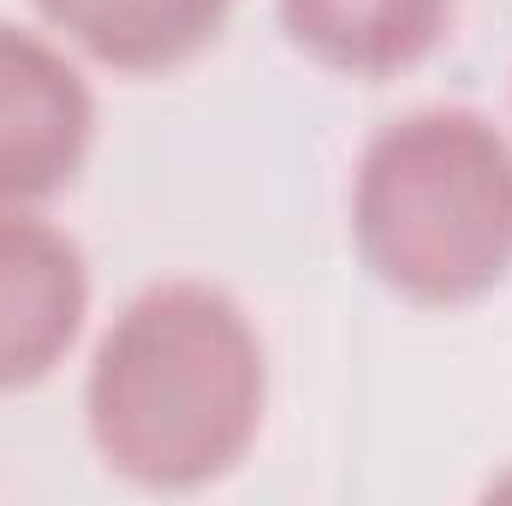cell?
Instances as JSON below:
<instances>
[{
    "mask_svg": "<svg viewBox=\"0 0 512 506\" xmlns=\"http://www.w3.org/2000/svg\"><path fill=\"white\" fill-rule=\"evenodd\" d=\"M268 358L245 304L209 280H155L108 322L84 429L96 459L137 489L185 495L233 477L262 435Z\"/></svg>",
    "mask_w": 512,
    "mask_h": 506,
    "instance_id": "6da1fadb",
    "label": "cell"
},
{
    "mask_svg": "<svg viewBox=\"0 0 512 506\" xmlns=\"http://www.w3.org/2000/svg\"><path fill=\"white\" fill-rule=\"evenodd\" d=\"M352 245L393 298L465 310L512 280V143L477 108L387 120L352 173Z\"/></svg>",
    "mask_w": 512,
    "mask_h": 506,
    "instance_id": "7a4b0ae2",
    "label": "cell"
},
{
    "mask_svg": "<svg viewBox=\"0 0 512 506\" xmlns=\"http://www.w3.org/2000/svg\"><path fill=\"white\" fill-rule=\"evenodd\" d=\"M90 316L84 251L30 209H0V393L48 381Z\"/></svg>",
    "mask_w": 512,
    "mask_h": 506,
    "instance_id": "277c9868",
    "label": "cell"
},
{
    "mask_svg": "<svg viewBox=\"0 0 512 506\" xmlns=\"http://www.w3.org/2000/svg\"><path fill=\"white\" fill-rule=\"evenodd\" d=\"M96 143L84 72L36 30L0 18V209H42L78 185Z\"/></svg>",
    "mask_w": 512,
    "mask_h": 506,
    "instance_id": "3957f363",
    "label": "cell"
},
{
    "mask_svg": "<svg viewBox=\"0 0 512 506\" xmlns=\"http://www.w3.org/2000/svg\"><path fill=\"white\" fill-rule=\"evenodd\" d=\"M36 12L96 66L161 78L191 66L227 30L233 0H36Z\"/></svg>",
    "mask_w": 512,
    "mask_h": 506,
    "instance_id": "8992f818",
    "label": "cell"
},
{
    "mask_svg": "<svg viewBox=\"0 0 512 506\" xmlns=\"http://www.w3.org/2000/svg\"><path fill=\"white\" fill-rule=\"evenodd\" d=\"M274 12L304 60L382 84L423 66L453 36L459 0H274Z\"/></svg>",
    "mask_w": 512,
    "mask_h": 506,
    "instance_id": "5b68a950",
    "label": "cell"
}]
</instances>
